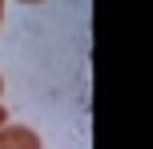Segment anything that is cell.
<instances>
[{"mask_svg": "<svg viewBox=\"0 0 153 149\" xmlns=\"http://www.w3.org/2000/svg\"><path fill=\"white\" fill-rule=\"evenodd\" d=\"M0 149H45V141H40L36 129L28 125H0Z\"/></svg>", "mask_w": 153, "mask_h": 149, "instance_id": "6da1fadb", "label": "cell"}, {"mask_svg": "<svg viewBox=\"0 0 153 149\" xmlns=\"http://www.w3.org/2000/svg\"><path fill=\"white\" fill-rule=\"evenodd\" d=\"M4 121H8V109H4V105H0V125H4Z\"/></svg>", "mask_w": 153, "mask_h": 149, "instance_id": "7a4b0ae2", "label": "cell"}, {"mask_svg": "<svg viewBox=\"0 0 153 149\" xmlns=\"http://www.w3.org/2000/svg\"><path fill=\"white\" fill-rule=\"evenodd\" d=\"M0 24H4V0H0Z\"/></svg>", "mask_w": 153, "mask_h": 149, "instance_id": "3957f363", "label": "cell"}, {"mask_svg": "<svg viewBox=\"0 0 153 149\" xmlns=\"http://www.w3.org/2000/svg\"><path fill=\"white\" fill-rule=\"evenodd\" d=\"M20 4H45V0H20Z\"/></svg>", "mask_w": 153, "mask_h": 149, "instance_id": "277c9868", "label": "cell"}, {"mask_svg": "<svg viewBox=\"0 0 153 149\" xmlns=\"http://www.w3.org/2000/svg\"><path fill=\"white\" fill-rule=\"evenodd\" d=\"M0 93H4V77H0Z\"/></svg>", "mask_w": 153, "mask_h": 149, "instance_id": "5b68a950", "label": "cell"}]
</instances>
